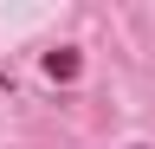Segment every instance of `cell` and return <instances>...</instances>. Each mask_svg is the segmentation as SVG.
<instances>
[{"mask_svg": "<svg viewBox=\"0 0 155 149\" xmlns=\"http://www.w3.org/2000/svg\"><path fill=\"white\" fill-rule=\"evenodd\" d=\"M136 149H149V143H136Z\"/></svg>", "mask_w": 155, "mask_h": 149, "instance_id": "7a4b0ae2", "label": "cell"}, {"mask_svg": "<svg viewBox=\"0 0 155 149\" xmlns=\"http://www.w3.org/2000/svg\"><path fill=\"white\" fill-rule=\"evenodd\" d=\"M78 65H84V59H78L71 46H58V52H45V78H58V84H71V78H78Z\"/></svg>", "mask_w": 155, "mask_h": 149, "instance_id": "6da1fadb", "label": "cell"}]
</instances>
